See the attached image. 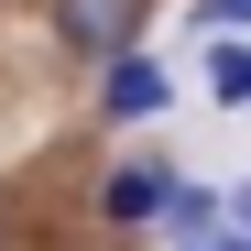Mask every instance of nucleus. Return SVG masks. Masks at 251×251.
Instances as JSON below:
<instances>
[{
    "mask_svg": "<svg viewBox=\"0 0 251 251\" xmlns=\"http://www.w3.org/2000/svg\"><path fill=\"white\" fill-rule=\"evenodd\" d=\"M44 22H55V55L109 66V55H131V44H142L153 0H44Z\"/></svg>",
    "mask_w": 251,
    "mask_h": 251,
    "instance_id": "1",
    "label": "nucleus"
},
{
    "mask_svg": "<svg viewBox=\"0 0 251 251\" xmlns=\"http://www.w3.org/2000/svg\"><path fill=\"white\" fill-rule=\"evenodd\" d=\"M164 197H175V175H164V164H120L109 175V229H142V219H164Z\"/></svg>",
    "mask_w": 251,
    "mask_h": 251,
    "instance_id": "2",
    "label": "nucleus"
},
{
    "mask_svg": "<svg viewBox=\"0 0 251 251\" xmlns=\"http://www.w3.org/2000/svg\"><path fill=\"white\" fill-rule=\"evenodd\" d=\"M99 99H109V120H153L164 109V66L153 55H109V88Z\"/></svg>",
    "mask_w": 251,
    "mask_h": 251,
    "instance_id": "3",
    "label": "nucleus"
},
{
    "mask_svg": "<svg viewBox=\"0 0 251 251\" xmlns=\"http://www.w3.org/2000/svg\"><path fill=\"white\" fill-rule=\"evenodd\" d=\"M219 219H229V197H207V186H175V197H164V229H175L186 251L219 240Z\"/></svg>",
    "mask_w": 251,
    "mask_h": 251,
    "instance_id": "4",
    "label": "nucleus"
},
{
    "mask_svg": "<svg viewBox=\"0 0 251 251\" xmlns=\"http://www.w3.org/2000/svg\"><path fill=\"white\" fill-rule=\"evenodd\" d=\"M207 88H219V109H251V44H240V33H219V55H207Z\"/></svg>",
    "mask_w": 251,
    "mask_h": 251,
    "instance_id": "5",
    "label": "nucleus"
},
{
    "mask_svg": "<svg viewBox=\"0 0 251 251\" xmlns=\"http://www.w3.org/2000/svg\"><path fill=\"white\" fill-rule=\"evenodd\" d=\"M197 22L207 33H251V0H197Z\"/></svg>",
    "mask_w": 251,
    "mask_h": 251,
    "instance_id": "6",
    "label": "nucleus"
},
{
    "mask_svg": "<svg viewBox=\"0 0 251 251\" xmlns=\"http://www.w3.org/2000/svg\"><path fill=\"white\" fill-rule=\"evenodd\" d=\"M207 251H251V229H219V240H207Z\"/></svg>",
    "mask_w": 251,
    "mask_h": 251,
    "instance_id": "7",
    "label": "nucleus"
},
{
    "mask_svg": "<svg viewBox=\"0 0 251 251\" xmlns=\"http://www.w3.org/2000/svg\"><path fill=\"white\" fill-rule=\"evenodd\" d=\"M229 219H240V229H251V186H240V197H229Z\"/></svg>",
    "mask_w": 251,
    "mask_h": 251,
    "instance_id": "8",
    "label": "nucleus"
}]
</instances>
